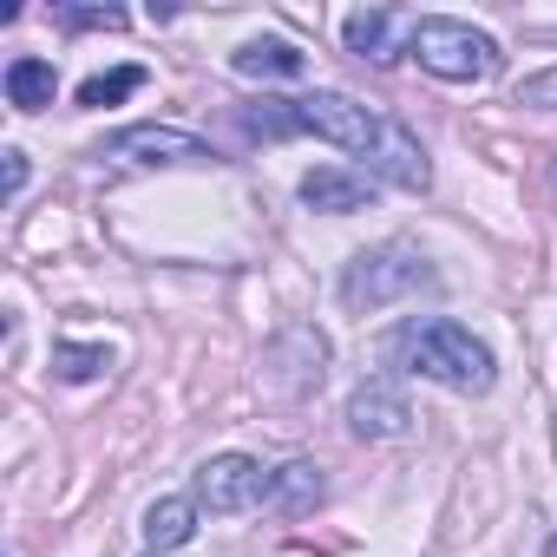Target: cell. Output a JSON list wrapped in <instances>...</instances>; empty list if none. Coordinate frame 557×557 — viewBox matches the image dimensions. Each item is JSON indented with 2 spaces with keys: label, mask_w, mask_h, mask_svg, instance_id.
Segmentation results:
<instances>
[{
  "label": "cell",
  "mask_w": 557,
  "mask_h": 557,
  "mask_svg": "<svg viewBox=\"0 0 557 557\" xmlns=\"http://www.w3.org/2000/svg\"><path fill=\"white\" fill-rule=\"evenodd\" d=\"M289 125L309 132V138H329V145L348 151V158H361V171H368L374 184H400V190H426V184H433L426 145H420L407 125L368 112V106L348 99V92H309V99H289Z\"/></svg>",
  "instance_id": "cell-1"
},
{
  "label": "cell",
  "mask_w": 557,
  "mask_h": 557,
  "mask_svg": "<svg viewBox=\"0 0 557 557\" xmlns=\"http://www.w3.org/2000/svg\"><path fill=\"white\" fill-rule=\"evenodd\" d=\"M394 361H400L407 374H426V381L453 387V394H485V387L498 381L492 348H485L472 329H459V322H407V329L394 335Z\"/></svg>",
  "instance_id": "cell-2"
},
{
  "label": "cell",
  "mask_w": 557,
  "mask_h": 557,
  "mask_svg": "<svg viewBox=\"0 0 557 557\" xmlns=\"http://www.w3.org/2000/svg\"><path fill=\"white\" fill-rule=\"evenodd\" d=\"M433 289V262L413 249V243H381V249H361L348 269H342V302L355 315H374V309H394L407 296Z\"/></svg>",
  "instance_id": "cell-3"
},
{
  "label": "cell",
  "mask_w": 557,
  "mask_h": 557,
  "mask_svg": "<svg viewBox=\"0 0 557 557\" xmlns=\"http://www.w3.org/2000/svg\"><path fill=\"white\" fill-rule=\"evenodd\" d=\"M433 79H453V86H485V79H498V66H505V53H498V40L492 34H479L472 21H446V14H426V21H413V47H407Z\"/></svg>",
  "instance_id": "cell-4"
},
{
  "label": "cell",
  "mask_w": 557,
  "mask_h": 557,
  "mask_svg": "<svg viewBox=\"0 0 557 557\" xmlns=\"http://www.w3.org/2000/svg\"><path fill=\"white\" fill-rule=\"evenodd\" d=\"M262 492H269V472H262L256 459H243V453H216V459H203L197 479H190V498H197V511H210V518L249 511V505H262Z\"/></svg>",
  "instance_id": "cell-5"
},
{
  "label": "cell",
  "mask_w": 557,
  "mask_h": 557,
  "mask_svg": "<svg viewBox=\"0 0 557 557\" xmlns=\"http://www.w3.org/2000/svg\"><path fill=\"white\" fill-rule=\"evenodd\" d=\"M106 151L125 164H210V145L197 132H177V125H125Z\"/></svg>",
  "instance_id": "cell-6"
},
{
  "label": "cell",
  "mask_w": 557,
  "mask_h": 557,
  "mask_svg": "<svg viewBox=\"0 0 557 557\" xmlns=\"http://www.w3.org/2000/svg\"><path fill=\"white\" fill-rule=\"evenodd\" d=\"M342 40L355 60H374V66H394L407 47H413V14H387V8H361L342 21Z\"/></svg>",
  "instance_id": "cell-7"
},
{
  "label": "cell",
  "mask_w": 557,
  "mask_h": 557,
  "mask_svg": "<svg viewBox=\"0 0 557 557\" xmlns=\"http://www.w3.org/2000/svg\"><path fill=\"white\" fill-rule=\"evenodd\" d=\"M348 426H355V440H400L413 426V407L394 381H361L348 394Z\"/></svg>",
  "instance_id": "cell-8"
},
{
  "label": "cell",
  "mask_w": 557,
  "mask_h": 557,
  "mask_svg": "<svg viewBox=\"0 0 557 557\" xmlns=\"http://www.w3.org/2000/svg\"><path fill=\"white\" fill-rule=\"evenodd\" d=\"M302 203H309V210H329V216L368 210V203H374V177H368V171H348V164H315V171L302 177Z\"/></svg>",
  "instance_id": "cell-9"
},
{
  "label": "cell",
  "mask_w": 557,
  "mask_h": 557,
  "mask_svg": "<svg viewBox=\"0 0 557 557\" xmlns=\"http://www.w3.org/2000/svg\"><path fill=\"white\" fill-rule=\"evenodd\" d=\"M230 66H236L243 79H302L309 53L289 47V40H243V47L230 53Z\"/></svg>",
  "instance_id": "cell-10"
},
{
  "label": "cell",
  "mask_w": 557,
  "mask_h": 557,
  "mask_svg": "<svg viewBox=\"0 0 557 557\" xmlns=\"http://www.w3.org/2000/svg\"><path fill=\"white\" fill-rule=\"evenodd\" d=\"M190 531H197V498H158L151 511H145V544L164 557V550H177V544H190Z\"/></svg>",
  "instance_id": "cell-11"
},
{
  "label": "cell",
  "mask_w": 557,
  "mask_h": 557,
  "mask_svg": "<svg viewBox=\"0 0 557 557\" xmlns=\"http://www.w3.org/2000/svg\"><path fill=\"white\" fill-rule=\"evenodd\" d=\"M315 498H322V472H315L309 459L269 472V492H262V505H275V511H309Z\"/></svg>",
  "instance_id": "cell-12"
},
{
  "label": "cell",
  "mask_w": 557,
  "mask_h": 557,
  "mask_svg": "<svg viewBox=\"0 0 557 557\" xmlns=\"http://www.w3.org/2000/svg\"><path fill=\"white\" fill-rule=\"evenodd\" d=\"M53 92H60V79H53L47 60H14V66H8V106H14V112H47Z\"/></svg>",
  "instance_id": "cell-13"
},
{
  "label": "cell",
  "mask_w": 557,
  "mask_h": 557,
  "mask_svg": "<svg viewBox=\"0 0 557 557\" xmlns=\"http://www.w3.org/2000/svg\"><path fill=\"white\" fill-rule=\"evenodd\" d=\"M145 86V66H112V73H92L86 86H79V106H92V112H106V106H119V99H132Z\"/></svg>",
  "instance_id": "cell-14"
},
{
  "label": "cell",
  "mask_w": 557,
  "mask_h": 557,
  "mask_svg": "<svg viewBox=\"0 0 557 557\" xmlns=\"http://www.w3.org/2000/svg\"><path fill=\"white\" fill-rule=\"evenodd\" d=\"M106 368H112V348H73V342H66V348L53 355V374H60V381H99Z\"/></svg>",
  "instance_id": "cell-15"
},
{
  "label": "cell",
  "mask_w": 557,
  "mask_h": 557,
  "mask_svg": "<svg viewBox=\"0 0 557 557\" xmlns=\"http://www.w3.org/2000/svg\"><path fill=\"white\" fill-rule=\"evenodd\" d=\"M511 106H531V112H557V66H544V73H531V79H518V92H511Z\"/></svg>",
  "instance_id": "cell-16"
},
{
  "label": "cell",
  "mask_w": 557,
  "mask_h": 557,
  "mask_svg": "<svg viewBox=\"0 0 557 557\" xmlns=\"http://www.w3.org/2000/svg\"><path fill=\"white\" fill-rule=\"evenodd\" d=\"M53 21L60 27H106V34H119L125 27V8H53Z\"/></svg>",
  "instance_id": "cell-17"
},
{
  "label": "cell",
  "mask_w": 557,
  "mask_h": 557,
  "mask_svg": "<svg viewBox=\"0 0 557 557\" xmlns=\"http://www.w3.org/2000/svg\"><path fill=\"white\" fill-rule=\"evenodd\" d=\"M8 158V197H21V184H27V151H0Z\"/></svg>",
  "instance_id": "cell-18"
},
{
  "label": "cell",
  "mask_w": 557,
  "mask_h": 557,
  "mask_svg": "<svg viewBox=\"0 0 557 557\" xmlns=\"http://www.w3.org/2000/svg\"><path fill=\"white\" fill-rule=\"evenodd\" d=\"M544 557H557V537H550V550H544Z\"/></svg>",
  "instance_id": "cell-19"
},
{
  "label": "cell",
  "mask_w": 557,
  "mask_h": 557,
  "mask_svg": "<svg viewBox=\"0 0 557 557\" xmlns=\"http://www.w3.org/2000/svg\"><path fill=\"white\" fill-rule=\"evenodd\" d=\"M550 190H557V171H550Z\"/></svg>",
  "instance_id": "cell-20"
},
{
  "label": "cell",
  "mask_w": 557,
  "mask_h": 557,
  "mask_svg": "<svg viewBox=\"0 0 557 557\" xmlns=\"http://www.w3.org/2000/svg\"><path fill=\"white\" fill-rule=\"evenodd\" d=\"M151 557H158V550H151Z\"/></svg>",
  "instance_id": "cell-21"
}]
</instances>
